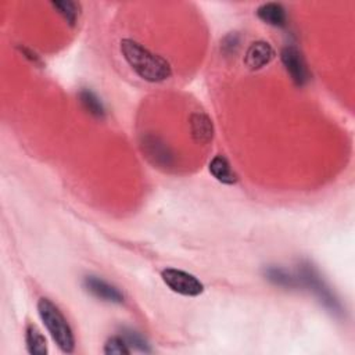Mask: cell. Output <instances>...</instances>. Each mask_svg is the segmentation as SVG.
Wrapping results in <instances>:
<instances>
[{"mask_svg":"<svg viewBox=\"0 0 355 355\" xmlns=\"http://www.w3.org/2000/svg\"><path fill=\"white\" fill-rule=\"evenodd\" d=\"M121 53L129 67L147 82H164L172 75L169 63L132 39L121 41Z\"/></svg>","mask_w":355,"mask_h":355,"instance_id":"6da1fadb","label":"cell"},{"mask_svg":"<svg viewBox=\"0 0 355 355\" xmlns=\"http://www.w3.org/2000/svg\"><path fill=\"white\" fill-rule=\"evenodd\" d=\"M38 312L57 347L63 352H72L75 348V337L67 318L60 311V308L49 299H41L38 303Z\"/></svg>","mask_w":355,"mask_h":355,"instance_id":"7a4b0ae2","label":"cell"},{"mask_svg":"<svg viewBox=\"0 0 355 355\" xmlns=\"http://www.w3.org/2000/svg\"><path fill=\"white\" fill-rule=\"evenodd\" d=\"M300 285L308 288L323 304L333 312H340V304L337 299L333 296L326 283L321 279L318 272L312 268L311 263H303L297 277Z\"/></svg>","mask_w":355,"mask_h":355,"instance_id":"3957f363","label":"cell"},{"mask_svg":"<svg viewBox=\"0 0 355 355\" xmlns=\"http://www.w3.org/2000/svg\"><path fill=\"white\" fill-rule=\"evenodd\" d=\"M161 278L164 283L178 294H182L186 297H196L204 292V285L195 275L181 270L166 268L162 271Z\"/></svg>","mask_w":355,"mask_h":355,"instance_id":"277c9868","label":"cell"},{"mask_svg":"<svg viewBox=\"0 0 355 355\" xmlns=\"http://www.w3.org/2000/svg\"><path fill=\"white\" fill-rule=\"evenodd\" d=\"M282 63L297 86H303L308 80V69L301 53L294 46L282 50Z\"/></svg>","mask_w":355,"mask_h":355,"instance_id":"5b68a950","label":"cell"},{"mask_svg":"<svg viewBox=\"0 0 355 355\" xmlns=\"http://www.w3.org/2000/svg\"><path fill=\"white\" fill-rule=\"evenodd\" d=\"M143 151L154 165L161 168H169L173 165V154L171 149L157 136H146L143 139Z\"/></svg>","mask_w":355,"mask_h":355,"instance_id":"8992f818","label":"cell"},{"mask_svg":"<svg viewBox=\"0 0 355 355\" xmlns=\"http://www.w3.org/2000/svg\"><path fill=\"white\" fill-rule=\"evenodd\" d=\"M275 58L274 47L263 41L254 42L246 52L244 64L252 71L261 69L265 65H268Z\"/></svg>","mask_w":355,"mask_h":355,"instance_id":"52a82bcc","label":"cell"},{"mask_svg":"<svg viewBox=\"0 0 355 355\" xmlns=\"http://www.w3.org/2000/svg\"><path fill=\"white\" fill-rule=\"evenodd\" d=\"M83 285L89 293H92L95 297L103 301L116 304L124 303V294L116 286L107 283L103 279H99L96 277H86Z\"/></svg>","mask_w":355,"mask_h":355,"instance_id":"ba28073f","label":"cell"},{"mask_svg":"<svg viewBox=\"0 0 355 355\" xmlns=\"http://www.w3.org/2000/svg\"><path fill=\"white\" fill-rule=\"evenodd\" d=\"M191 132L196 143L207 144L214 138L213 121L204 113H195L191 117Z\"/></svg>","mask_w":355,"mask_h":355,"instance_id":"9c48e42d","label":"cell"},{"mask_svg":"<svg viewBox=\"0 0 355 355\" xmlns=\"http://www.w3.org/2000/svg\"><path fill=\"white\" fill-rule=\"evenodd\" d=\"M257 16L261 21L272 27L286 25V10L281 3H265L258 8Z\"/></svg>","mask_w":355,"mask_h":355,"instance_id":"30bf717a","label":"cell"},{"mask_svg":"<svg viewBox=\"0 0 355 355\" xmlns=\"http://www.w3.org/2000/svg\"><path fill=\"white\" fill-rule=\"evenodd\" d=\"M210 172L215 180L224 185H235L237 182V175L232 169L229 161L224 155H215L210 162Z\"/></svg>","mask_w":355,"mask_h":355,"instance_id":"8fae6325","label":"cell"},{"mask_svg":"<svg viewBox=\"0 0 355 355\" xmlns=\"http://www.w3.org/2000/svg\"><path fill=\"white\" fill-rule=\"evenodd\" d=\"M25 341H27V347L28 351L34 355H46L49 352L47 348V343L45 336L42 334V332L32 323H30L27 326L25 330Z\"/></svg>","mask_w":355,"mask_h":355,"instance_id":"7c38bea8","label":"cell"},{"mask_svg":"<svg viewBox=\"0 0 355 355\" xmlns=\"http://www.w3.org/2000/svg\"><path fill=\"white\" fill-rule=\"evenodd\" d=\"M265 278L270 282H272L274 285L285 289H297L300 286L297 277H293L288 271L282 268H277V266H271V268L265 270Z\"/></svg>","mask_w":355,"mask_h":355,"instance_id":"4fadbf2b","label":"cell"},{"mask_svg":"<svg viewBox=\"0 0 355 355\" xmlns=\"http://www.w3.org/2000/svg\"><path fill=\"white\" fill-rule=\"evenodd\" d=\"M79 100H80V105L83 106V109L96 118H105L106 116V110H105V106L103 103L99 100V98L91 92V91H82L79 94Z\"/></svg>","mask_w":355,"mask_h":355,"instance_id":"5bb4252c","label":"cell"},{"mask_svg":"<svg viewBox=\"0 0 355 355\" xmlns=\"http://www.w3.org/2000/svg\"><path fill=\"white\" fill-rule=\"evenodd\" d=\"M52 6L63 16V19L69 24V25H75L79 14H80V5L75 3V2H53Z\"/></svg>","mask_w":355,"mask_h":355,"instance_id":"9a60e30c","label":"cell"},{"mask_svg":"<svg viewBox=\"0 0 355 355\" xmlns=\"http://www.w3.org/2000/svg\"><path fill=\"white\" fill-rule=\"evenodd\" d=\"M105 352L109 355H122V354H131L132 349L121 336H114L107 340L105 344Z\"/></svg>","mask_w":355,"mask_h":355,"instance_id":"2e32d148","label":"cell"},{"mask_svg":"<svg viewBox=\"0 0 355 355\" xmlns=\"http://www.w3.org/2000/svg\"><path fill=\"white\" fill-rule=\"evenodd\" d=\"M124 340L127 341V344L129 345L131 349H136V351H142V352H150L149 344L146 343V340L136 332L133 330H124L122 333Z\"/></svg>","mask_w":355,"mask_h":355,"instance_id":"e0dca14e","label":"cell"},{"mask_svg":"<svg viewBox=\"0 0 355 355\" xmlns=\"http://www.w3.org/2000/svg\"><path fill=\"white\" fill-rule=\"evenodd\" d=\"M237 47H239V38L236 34H232L228 38H225V41L222 43V49L225 53H232L233 50L236 52Z\"/></svg>","mask_w":355,"mask_h":355,"instance_id":"ac0fdd59","label":"cell"}]
</instances>
